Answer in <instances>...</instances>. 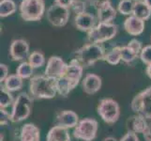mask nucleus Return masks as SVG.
<instances>
[{
  "label": "nucleus",
  "instance_id": "39",
  "mask_svg": "<svg viewBox=\"0 0 151 141\" xmlns=\"http://www.w3.org/2000/svg\"><path fill=\"white\" fill-rule=\"evenodd\" d=\"M143 135H144V138L145 141H151V123L148 124V127L145 131Z\"/></svg>",
  "mask_w": 151,
  "mask_h": 141
},
{
  "label": "nucleus",
  "instance_id": "25",
  "mask_svg": "<svg viewBox=\"0 0 151 141\" xmlns=\"http://www.w3.org/2000/svg\"><path fill=\"white\" fill-rule=\"evenodd\" d=\"M16 74L22 79H31L34 76V68L28 61H23L19 64L16 69Z\"/></svg>",
  "mask_w": 151,
  "mask_h": 141
},
{
  "label": "nucleus",
  "instance_id": "27",
  "mask_svg": "<svg viewBox=\"0 0 151 141\" xmlns=\"http://www.w3.org/2000/svg\"><path fill=\"white\" fill-rule=\"evenodd\" d=\"M28 62L34 69H38V68L44 66L46 62L45 56L40 51H34L30 54L28 57Z\"/></svg>",
  "mask_w": 151,
  "mask_h": 141
},
{
  "label": "nucleus",
  "instance_id": "10",
  "mask_svg": "<svg viewBox=\"0 0 151 141\" xmlns=\"http://www.w3.org/2000/svg\"><path fill=\"white\" fill-rule=\"evenodd\" d=\"M9 56L13 61H25L30 56V47L24 39H15L9 45Z\"/></svg>",
  "mask_w": 151,
  "mask_h": 141
},
{
  "label": "nucleus",
  "instance_id": "9",
  "mask_svg": "<svg viewBox=\"0 0 151 141\" xmlns=\"http://www.w3.org/2000/svg\"><path fill=\"white\" fill-rule=\"evenodd\" d=\"M46 18L52 25L56 27H62L69 22L70 9L54 3L48 8L47 12H46Z\"/></svg>",
  "mask_w": 151,
  "mask_h": 141
},
{
  "label": "nucleus",
  "instance_id": "17",
  "mask_svg": "<svg viewBox=\"0 0 151 141\" xmlns=\"http://www.w3.org/2000/svg\"><path fill=\"white\" fill-rule=\"evenodd\" d=\"M123 27L128 34L132 36H139L144 32L145 25V21L135 17L134 15H131L124 21Z\"/></svg>",
  "mask_w": 151,
  "mask_h": 141
},
{
  "label": "nucleus",
  "instance_id": "1",
  "mask_svg": "<svg viewBox=\"0 0 151 141\" xmlns=\"http://www.w3.org/2000/svg\"><path fill=\"white\" fill-rule=\"evenodd\" d=\"M29 93L35 99H53L57 94L56 79L45 74L34 75L29 82Z\"/></svg>",
  "mask_w": 151,
  "mask_h": 141
},
{
  "label": "nucleus",
  "instance_id": "8",
  "mask_svg": "<svg viewBox=\"0 0 151 141\" xmlns=\"http://www.w3.org/2000/svg\"><path fill=\"white\" fill-rule=\"evenodd\" d=\"M131 108L147 119H151V86L136 94L131 103Z\"/></svg>",
  "mask_w": 151,
  "mask_h": 141
},
{
  "label": "nucleus",
  "instance_id": "42",
  "mask_svg": "<svg viewBox=\"0 0 151 141\" xmlns=\"http://www.w3.org/2000/svg\"><path fill=\"white\" fill-rule=\"evenodd\" d=\"M144 1L147 4V6L151 9V0H144Z\"/></svg>",
  "mask_w": 151,
  "mask_h": 141
},
{
  "label": "nucleus",
  "instance_id": "19",
  "mask_svg": "<svg viewBox=\"0 0 151 141\" xmlns=\"http://www.w3.org/2000/svg\"><path fill=\"white\" fill-rule=\"evenodd\" d=\"M46 141H71L69 129L55 125L48 131Z\"/></svg>",
  "mask_w": 151,
  "mask_h": 141
},
{
  "label": "nucleus",
  "instance_id": "24",
  "mask_svg": "<svg viewBox=\"0 0 151 141\" xmlns=\"http://www.w3.org/2000/svg\"><path fill=\"white\" fill-rule=\"evenodd\" d=\"M17 9L16 3L13 0H1L0 1V17L6 18L15 13Z\"/></svg>",
  "mask_w": 151,
  "mask_h": 141
},
{
  "label": "nucleus",
  "instance_id": "4",
  "mask_svg": "<svg viewBox=\"0 0 151 141\" xmlns=\"http://www.w3.org/2000/svg\"><path fill=\"white\" fill-rule=\"evenodd\" d=\"M20 15L27 22H36L42 18L45 12L44 0H22L19 5Z\"/></svg>",
  "mask_w": 151,
  "mask_h": 141
},
{
  "label": "nucleus",
  "instance_id": "37",
  "mask_svg": "<svg viewBox=\"0 0 151 141\" xmlns=\"http://www.w3.org/2000/svg\"><path fill=\"white\" fill-rule=\"evenodd\" d=\"M87 1L89 2L96 9L101 8L102 6H104V5H106L108 3H111L110 0H87Z\"/></svg>",
  "mask_w": 151,
  "mask_h": 141
},
{
  "label": "nucleus",
  "instance_id": "18",
  "mask_svg": "<svg viewBox=\"0 0 151 141\" xmlns=\"http://www.w3.org/2000/svg\"><path fill=\"white\" fill-rule=\"evenodd\" d=\"M20 141H40V130L34 123H25L20 130Z\"/></svg>",
  "mask_w": 151,
  "mask_h": 141
},
{
  "label": "nucleus",
  "instance_id": "7",
  "mask_svg": "<svg viewBox=\"0 0 151 141\" xmlns=\"http://www.w3.org/2000/svg\"><path fill=\"white\" fill-rule=\"evenodd\" d=\"M99 130V122L95 119L85 118L80 119V121L74 127L73 137L83 141H93L96 137Z\"/></svg>",
  "mask_w": 151,
  "mask_h": 141
},
{
  "label": "nucleus",
  "instance_id": "29",
  "mask_svg": "<svg viewBox=\"0 0 151 141\" xmlns=\"http://www.w3.org/2000/svg\"><path fill=\"white\" fill-rule=\"evenodd\" d=\"M15 99L13 98L12 92H9L4 87L0 88V108L6 109L9 106H12Z\"/></svg>",
  "mask_w": 151,
  "mask_h": 141
},
{
  "label": "nucleus",
  "instance_id": "26",
  "mask_svg": "<svg viewBox=\"0 0 151 141\" xmlns=\"http://www.w3.org/2000/svg\"><path fill=\"white\" fill-rule=\"evenodd\" d=\"M121 46H116L110 51H108L104 56V61L111 65H117L121 61V53H120Z\"/></svg>",
  "mask_w": 151,
  "mask_h": 141
},
{
  "label": "nucleus",
  "instance_id": "13",
  "mask_svg": "<svg viewBox=\"0 0 151 141\" xmlns=\"http://www.w3.org/2000/svg\"><path fill=\"white\" fill-rule=\"evenodd\" d=\"M102 86V79L96 74H87L82 80V88L85 93L93 95L100 91Z\"/></svg>",
  "mask_w": 151,
  "mask_h": 141
},
{
  "label": "nucleus",
  "instance_id": "15",
  "mask_svg": "<svg viewBox=\"0 0 151 141\" xmlns=\"http://www.w3.org/2000/svg\"><path fill=\"white\" fill-rule=\"evenodd\" d=\"M148 122L147 119L139 114H134L129 116L126 121V129L128 132H132L135 134H144L148 127Z\"/></svg>",
  "mask_w": 151,
  "mask_h": 141
},
{
  "label": "nucleus",
  "instance_id": "31",
  "mask_svg": "<svg viewBox=\"0 0 151 141\" xmlns=\"http://www.w3.org/2000/svg\"><path fill=\"white\" fill-rule=\"evenodd\" d=\"M140 59L142 60L143 63L149 65L151 64V44L145 45L143 47L141 53L139 55Z\"/></svg>",
  "mask_w": 151,
  "mask_h": 141
},
{
  "label": "nucleus",
  "instance_id": "11",
  "mask_svg": "<svg viewBox=\"0 0 151 141\" xmlns=\"http://www.w3.org/2000/svg\"><path fill=\"white\" fill-rule=\"evenodd\" d=\"M67 67L68 64L63 60L62 57L58 56H52L48 59L44 74L50 78L57 79V78L65 75Z\"/></svg>",
  "mask_w": 151,
  "mask_h": 141
},
{
  "label": "nucleus",
  "instance_id": "28",
  "mask_svg": "<svg viewBox=\"0 0 151 141\" xmlns=\"http://www.w3.org/2000/svg\"><path fill=\"white\" fill-rule=\"evenodd\" d=\"M135 2V0H120L117 4V12L123 15L131 16L133 14Z\"/></svg>",
  "mask_w": 151,
  "mask_h": 141
},
{
  "label": "nucleus",
  "instance_id": "33",
  "mask_svg": "<svg viewBox=\"0 0 151 141\" xmlns=\"http://www.w3.org/2000/svg\"><path fill=\"white\" fill-rule=\"evenodd\" d=\"M129 47H131V48L135 52L136 54L140 55V53H141V51L143 49V43L142 41H140L139 40L137 39H132L129 41V43L127 44Z\"/></svg>",
  "mask_w": 151,
  "mask_h": 141
},
{
  "label": "nucleus",
  "instance_id": "3",
  "mask_svg": "<svg viewBox=\"0 0 151 141\" xmlns=\"http://www.w3.org/2000/svg\"><path fill=\"white\" fill-rule=\"evenodd\" d=\"M33 97L27 92L19 93L15 98L10 111V121L18 123L29 118L33 109Z\"/></svg>",
  "mask_w": 151,
  "mask_h": 141
},
{
  "label": "nucleus",
  "instance_id": "35",
  "mask_svg": "<svg viewBox=\"0 0 151 141\" xmlns=\"http://www.w3.org/2000/svg\"><path fill=\"white\" fill-rule=\"evenodd\" d=\"M9 67L8 65L1 63L0 64V82L4 83V81L7 79L8 76H9Z\"/></svg>",
  "mask_w": 151,
  "mask_h": 141
},
{
  "label": "nucleus",
  "instance_id": "30",
  "mask_svg": "<svg viewBox=\"0 0 151 141\" xmlns=\"http://www.w3.org/2000/svg\"><path fill=\"white\" fill-rule=\"evenodd\" d=\"M120 53H121V60L126 64H131L132 62H133L139 56V55L135 53L131 47H129L128 45L121 46Z\"/></svg>",
  "mask_w": 151,
  "mask_h": 141
},
{
  "label": "nucleus",
  "instance_id": "22",
  "mask_svg": "<svg viewBox=\"0 0 151 141\" xmlns=\"http://www.w3.org/2000/svg\"><path fill=\"white\" fill-rule=\"evenodd\" d=\"M74 86L72 85L71 81L66 75L61 76L56 79V90L57 94H59L62 97H67L70 91L73 90Z\"/></svg>",
  "mask_w": 151,
  "mask_h": 141
},
{
  "label": "nucleus",
  "instance_id": "20",
  "mask_svg": "<svg viewBox=\"0 0 151 141\" xmlns=\"http://www.w3.org/2000/svg\"><path fill=\"white\" fill-rule=\"evenodd\" d=\"M116 17V9L111 3L104 5L97 9V19L99 23H112V21Z\"/></svg>",
  "mask_w": 151,
  "mask_h": 141
},
{
  "label": "nucleus",
  "instance_id": "36",
  "mask_svg": "<svg viewBox=\"0 0 151 141\" xmlns=\"http://www.w3.org/2000/svg\"><path fill=\"white\" fill-rule=\"evenodd\" d=\"M119 141H140L137 134L132 133V132H128L127 134H125L121 139Z\"/></svg>",
  "mask_w": 151,
  "mask_h": 141
},
{
  "label": "nucleus",
  "instance_id": "40",
  "mask_svg": "<svg viewBox=\"0 0 151 141\" xmlns=\"http://www.w3.org/2000/svg\"><path fill=\"white\" fill-rule=\"evenodd\" d=\"M145 74L151 79V64L147 65V68H145Z\"/></svg>",
  "mask_w": 151,
  "mask_h": 141
},
{
  "label": "nucleus",
  "instance_id": "32",
  "mask_svg": "<svg viewBox=\"0 0 151 141\" xmlns=\"http://www.w3.org/2000/svg\"><path fill=\"white\" fill-rule=\"evenodd\" d=\"M86 1L84 0H74L73 4H72L71 6V9L73 10V12L78 14V13H81V12H86Z\"/></svg>",
  "mask_w": 151,
  "mask_h": 141
},
{
  "label": "nucleus",
  "instance_id": "5",
  "mask_svg": "<svg viewBox=\"0 0 151 141\" xmlns=\"http://www.w3.org/2000/svg\"><path fill=\"white\" fill-rule=\"evenodd\" d=\"M118 32V27L113 23H99L87 32V40L93 43H103L114 39Z\"/></svg>",
  "mask_w": 151,
  "mask_h": 141
},
{
  "label": "nucleus",
  "instance_id": "16",
  "mask_svg": "<svg viewBox=\"0 0 151 141\" xmlns=\"http://www.w3.org/2000/svg\"><path fill=\"white\" fill-rule=\"evenodd\" d=\"M83 72H84V66L76 59H72L68 64L65 75L71 81L74 87H76L82 79Z\"/></svg>",
  "mask_w": 151,
  "mask_h": 141
},
{
  "label": "nucleus",
  "instance_id": "2",
  "mask_svg": "<svg viewBox=\"0 0 151 141\" xmlns=\"http://www.w3.org/2000/svg\"><path fill=\"white\" fill-rule=\"evenodd\" d=\"M105 48L101 43H89L80 47L74 52V59H76L84 67H89L103 60L105 56Z\"/></svg>",
  "mask_w": 151,
  "mask_h": 141
},
{
  "label": "nucleus",
  "instance_id": "41",
  "mask_svg": "<svg viewBox=\"0 0 151 141\" xmlns=\"http://www.w3.org/2000/svg\"><path fill=\"white\" fill-rule=\"evenodd\" d=\"M102 141H118L116 137H107L104 138Z\"/></svg>",
  "mask_w": 151,
  "mask_h": 141
},
{
  "label": "nucleus",
  "instance_id": "34",
  "mask_svg": "<svg viewBox=\"0 0 151 141\" xmlns=\"http://www.w3.org/2000/svg\"><path fill=\"white\" fill-rule=\"evenodd\" d=\"M10 121V113H9L6 109L0 108V124L1 126H7Z\"/></svg>",
  "mask_w": 151,
  "mask_h": 141
},
{
  "label": "nucleus",
  "instance_id": "23",
  "mask_svg": "<svg viewBox=\"0 0 151 141\" xmlns=\"http://www.w3.org/2000/svg\"><path fill=\"white\" fill-rule=\"evenodd\" d=\"M132 15L143 21H147L151 16V9L147 6V4L144 0H139V1L135 2Z\"/></svg>",
  "mask_w": 151,
  "mask_h": 141
},
{
  "label": "nucleus",
  "instance_id": "14",
  "mask_svg": "<svg viewBox=\"0 0 151 141\" xmlns=\"http://www.w3.org/2000/svg\"><path fill=\"white\" fill-rule=\"evenodd\" d=\"M96 17L90 12H81L75 15L74 24L77 29L84 32H89V31L96 27Z\"/></svg>",
  "mask_w": 151,
  "mask_h": 141
},
{
  "label": "nucleus",
  "instance_id": "12",
  "mask_svg": "<svg viewBox=\"0 0 151 141\" xmlns=\"http://www.w3.org/2000/svg\"><path fill=\"white\" fill-rule=\"evenodd\" d=\"M79 121V116L72 110H62L55 115V125H59L67 129H74Z\"/></svg>",
  "mask_w": 151,
  "mask_h": 141
},
{
  "label": "nucleus",
  "instance_id": "21",
  "mask_svg": "<svg viewBox=\"0 0 151 141\" xmlns=\"http://www.w3.org/2000/svg\"><path fill=\"white\" fill-rule=\"evenodd\" d=\"M3 87L9 92L20 91L24 87V79H22L16 74H9L7 79L4 81Z\"/></svg>",
  "mask_w": 151,
  "mask_h": 141
},
{
  "label": "nucleus",
  "instance_id": "6",
  "mask_svg": "<svg viewBox=\"0 0 151 141\" xmlns=\"http://www.w3.org/2000/svg\"><path fill=\"white\" fill-rule=\"evenodd\" d=\"M97 112L104 122L114 124L120 117V106L114 99L104 98L99 102Z\"/></svg>",
  "mask_w": 151,
  "mask_h": 141
},
{
  "label": "nucleus",
  "instance_id": "38",
  "mask_svg": "<svg viewBox=\"0 0 151 141\" xmlns=\"http://www.w3.org/2000/svg\"><path fill=\"white\" fill-rule=\"evenodd\" d=\"M73 2H74V0H55V4H58L59 6H62L67 9H70Z\"/></svg>",
  "mask_w": 151,
  "mask_h": 141
}]
</instances>
